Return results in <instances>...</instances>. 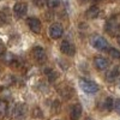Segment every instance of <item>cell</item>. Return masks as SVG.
Wrapping results in <instances>:
<instances>
[{
    "label": "cell",
    "mask_w": 120,
    "mask_h": 120,
    "mask_svg": "<svg viewBox=\"0 0 120 120\" xmlns=\"http://www.w3.org/2000/svg\"><path fill=\"white\" fill-rule=\"evenodd\" d=\"M48 34H49V36H51V38H54V40L60 38L64 34V28L59 23H53L51 26H49Z\"/></svg>",
    "instance_id": "obj_3"
},
{
    "label": "cell",
    "mask_w": 120,
    "mask_h": 120,
    "mask_svg": "<svg viewBox=\"0 0 120 120\" xmlns=\"http://www.w3.org/2000/svg\"><path fill=\"white\" fill-rule=\"evenodd\" d=\"M26 112V105L25 103H17L13 108V112H12V115L15 118H22Z\"/></svg>",
    "instance_id": "obj_9"
},
{
    "label": "cell",
    "mask_w": 120,
    "mask_h": 120,
    "mask_svg": "<svg viewBox=\"0 0 120 120\" xmlns=\"http://www.w3.org/2000/svg\"><path fill=\"white\" fill-rule=\"evenodd\" d=\"M28 26H29V29L31 30L33 33H35V34H38L40 31H41V22L38 21L37 18H35V17H30V18H28Z\"/></svg>",
    "instance_id": "obj_6"
},
{
    "label": "cell",
    "mask_w": 120,
    "mask_h": 120,
    "mask_svg": "<svg viewBox=\"0 0 120 120\" xmlns=\"http://www.w3.org/2000/svg\"><path fill=\"white\" fill-rule=\"evenodd\" d=\"M118 43L120 45V33H119V35H118Z\"/></svg>",
    "instance_id": "obj_21"
},
{
    "label": "cell",
    "mask_w": 120,
    "mask_h": 120,
    "mask_svg": "<svg viewBox=\"0 0 120 120\" xmlns=\"http://www.w3.org/2000/svg\"><path fill=\"white\" fill-rule=\"evenodd\" d=\"M114 108H115V111L120 114V100H115L114 101Z\"/></svg>",
    "instance_id": "obj_19"
},
{
    "label": "cell",
    "mask_w": 120,
    "mask_h": 120,
    "mask_svg": "<svg viewBox=\"0 0 120 120\" xmlns=\"http://www.w3.org/2000/svg\"><path fill=\"white\" fill-rule=\"evenodd\" d=\"M60 51H61L64 54L73 55V54H75V46L71 45L68 41H63L61 46H60Z\"/></svg>",
    "instance_id": "obj_11"
},
{
    "label": "cell",
    "mask_w": 120,
    "mask_h": 120,
    "mask_svg": "<svg viewBox=\"0 0 120 120\" xmlns=\"http://www.w3.org/2000/svg\"><path fill=\"white\" fill-rule=\"evenodd\" d=\"M85 120H93V119H90V118H88V119H85Z\"/></svg>",
    "instance_id": "obj_22"
},
{
    "label": "cell",
    "mask_w": 120,
    "mask_h": 120,
    "mask_svg": "<svg viewBox=\"0 0 120 120\" xmlns=\"http://www.w3.org/2000/svg\"><path fill=\"white\" fill-rule=\"evenodd\" d=\"M79 86L84 93L88 94H95L98 91V85L95 82L88 81V79H79Z\"/></svg>",
    "instance_id": "obj_2"
},
{
    "label": "cell",
    "mask_w": 120,
    "mask_h": 120,
    "mask_svg": "<svg viewBox=\"0 0 120 120\" xmlns=\"http://www.w3.org/2000/svg\"><path fill=\"white\" fill-rule=\"evenodd\" d=\"M82 113H83V107L81 103H76L72 106L71 111H70V118L71 120H78L79 118L82 116Z\"/></svg>",
    "instance_id": "obj_7"
},
{
    "label": "cell",
    "mask_w": 120,
    "mask_h": 120,
    "mask_svg": "<svg viewBox=\"0 0 120 120\" xmlns=\"http://www.w3.org/2000/svg\"><path fill=\"white\" fill-rule=\"evenodd\" d=\"M33 54L37 61H45L46 60V52L42 47H35L33 51Z\"/></svg>",
    "instance_id": "obj_12"
},
{
    "label": "cell",
    "mask_w": 120,
    "mask_h": 120,
    "mask_svg": "<svg viewBox=\"0 0 120 120\" xmlns=\"http://www.w3.org/2000/svg\"><path fill=\"white\" fill-rule=\"evenodd\" d=\"M59 4H60V0H47V6L49 8H54L59 6Z\"/></svg>",
    "instance_id": "obj_17"
},
{
    "label": "cell",
    "mask_w": 120,
    "mask_h": 120,
    "mask_svg": "<svg viewBox=\"0 0 120 120\" xmlns=\"http://www.w3.org/2000/svg\"><path fill=\"white\" fill-rule=\"evenodd\" d=\"M56 72H54V71H48V79L51 82H53V81H55L56 79Z\"/></svg>",
    "instance_id": "obj_18"
},
{
    "label": "cell",
    "mask_w": 120,
    "mask_h": 120,
    "mask_svg": "<svg viewBox=\"0 0 120 120\" xmlns=\"http://www.w3.org/2000/svg\"><path fill=\"white\" fill-rule=\"evenodd\" d=\"M28 11V5L25 3H17L15 6H13V13L17 18H22L25 16Z\"/></svg>",
    "instance_id": "obj_5"
},
{
    "label": "cell",
    "mask_w": 120,
    "mask_h": 120,
    "mask_svg": "<svg viewBox=\"0 0 120 120\" xmlns=\"http://www.w3.org/2000/svg\"><path fill=\"white\" fill-rule=\"evenodd\" d=\"M108 53H109V55H111V58H113V59H120V51H118L116 48L111 47Z\"/></svg>",
    "instance_id": "obj_16"
},
{
    "label": "cell",
    "mask_w": 120,
    "mask_h": 120,
    "mask_svg": "<svg viewBox=\"0 0 120 120\" xmlns=\"http://www.w3.org/2000/svg\"><path fill=\"white\" fill-rule=\"evenodd\" d=\"M7 112V102L0 98V115H5Z\"/></svg>",
    "instance_id": "obj_15"
},
{
    "label": "cell",
    "mask_w": 120,
    "mask_h": 120,
    "mask_svg": "<svg viewBox=\"0 0 120 120\" xmlns=\"http://www.w3.org/2000/svg\"><path fill=\"white\" fill-rule=\"evenodd\" d=\"M119 88H120V81H119Z\"/></svg>",
    "instance_id": "obj_23"
},
{
    "label": "cell",
    "mask_w": 120,
    "mask_h": 120,
    "mask_svg": "<svg viewBox=\"0 0 120 120\" xmlns=\"http://www.w3.org/2000/svg\"><path fill=\"white\" fill-rule=\"evenodd\" d=\"M103 106H105V108L107 109V111H112V109L114 108V101L111 97H108V98H106Z\"/></svg>",
    "instance_id": "obj_14"
},
{
    "label": "cell",
    "mask_w": 120,
    "mask_h": 120,
    "mask_svg": "<svg viewBox=\"0 0 120 120\" xmlns=\"http://www.w3.org/2000/svg\"><path fill=\"white\" fill-rule=\"evenodd\" d=\"M105 29H106V31L109 34V35H116L119 31H120V26L118 24V22L115 21L114 18H111V19H108L106 25H105Z\"/></svg>",
    "instance_id": "obj_4"
},
{
    "label": "cell",
    "mask_w": 120,
    "mask_h": 120,
    "mask_svg": "<svg viewBox=\"0 0 120 120\" xmlns=\"http://www.w3.org/2000/svg\"><path fill=\"white\" fill-rule=\"evenodd\" d=\"M94 65L97 70H100V71H103V70H106L108 66H109V63L108 60L102 58V56H96L94 59Z\"/></svg>",
    "instance_id": "obj_8"
},
{
    "label": "cell",
    "mask_w": 120,
    "mask_h": 120,
    "mask_svg": "<svg viewBox=\"0 0 120 120\" xmlns=\"http://www.w3.org/2000/svg\"><path fill=\"white\" fill-rule=\"evenodd\" d=\"M119 76H120V66H119V65L113 66V67L107 72V75H106L107 81H109V82H113L114 79H116Z\"/></svg>",
    "instance_id": "obj_10"
},
{
    "label": "cell",
    "mask_w": 120,
    "mask_h": 120,
    "mask_svg": "<svg viewBox=\"0 0 120 120\" xmlns=\"http://www.w3.org/2000/svg\"><path fill=\"white\" fill-rule=\"evenodd\" d=\"M4 52H5V46H4L1 42H0V55H1Z\"/></svg>",
    "instance_id": "obj_20"
},
{
    "label": "cell",
    "mask_w": 120,
    "mask_h": 120,
    "mask_svg": "<svg viewBox=\"0 0 120 120\" xmlns=\"http://www.w3.org/2000/svg\"><path fill=\"white\" fill-rule=\"evenodd\" d=\"M98 13H100L98 7H97V6H91V7H89V8L86 10L85 16H86V18H89V19H93V18H96V17L98 16Z\"/></svg>",
    "instance_id": "obj_13"
},
{
    "label": "cell",
    "mask_w": 120,
    "mask_h": 120,
    "mask_svg": "<svg viewBox=\"0 0 120 120\" xmlns=\"http://www.w3.org/2000/svg\"><path fill=\"white\" fill-rule=\"evenodd\" d=\"M89 42L95 49H97V51H106L107 48H109L107 40L105 37H102L101 35H97V34L90 36Z\"/></svg>",
    "instance_id": "obj_1"
},
{
    "label": "cell",
    "mask_w": 120,
    "mask_h": 120,
    "mask_svg": "<svg viewBox=\"0 0 120 120\" xmlns=\"http://www.w3.org/2000/svg\"><path fill=\"white\" fill-rule=\"evenodd\" d=\"M96 1H100V0H96Z\"/></svg>",
    "instance_id": "obj_24"
}]
</instances>
